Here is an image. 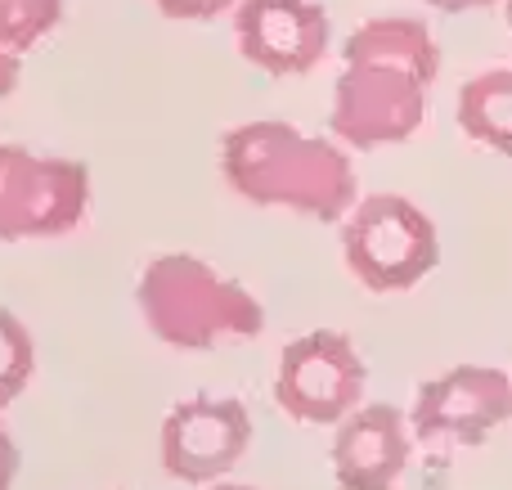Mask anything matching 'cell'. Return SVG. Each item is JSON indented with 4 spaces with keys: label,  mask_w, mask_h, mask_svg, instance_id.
<instances>
[{
    "label": "cell",
    "mask_w": 512,
    "mask_h": 490,
    "mask_svg": "<svg viewBox=\"0 0 512 490\" xmlns=\"http://www.w3.org/2000/svg\"><path fill=\"white\" fill-rule=\"evenodd\" d=\"M212 490H256V486H212Z\"/></svg>",
    "instance_id": "cell-19"
},
{
    "label": "cell",
    "mask_w": 512,
    "mask_h": 490,
    "mask_svg": "<svg viewBox=\"0 0 512 490\" xmlns=\"http://www.w3.org/2000/svg\"><path fill=\"white\" fill-rule=\"evenodd\" d=\"M36 374V347H32V333L23 329L14 311L0 306V410L14 405L18 396L27 392Z\"/></svg>",
    "instance_id": "cell-14"
},
{
    "label": "cell",
    "mask_w": 512,
    "mask_h": 490,
    "mask_svg": "<svg viewBox=\"0 0 512 490\" xmlns=\"http://www.w3.org/2000/svg\"><path fill=\"white\" fill-rule=\"evenodd\" d=\"M342 257L369 293H409L441 266V234L409 198L364 194L342 221Z\"/></svg>",
    "instance_id": "cell-3"
},
{
    "label": "cell",
    "mask_w": 512,
    "mask_h": 490,
    "mask_svg": "<svg viewBox=\"0 0 512 490\" xmlns=\"http://www.w3.org/2000/svg\"><path fill=\"white\" fill-rule=\"evenodd\" d=\"M90 171L72 158H41L23 144H0V239H54L86 221Z\"/></svg>",
    "instance_id": "cell-4"
},
{
    "label": "cell",
    "mask_w": 512,
    "mask_h": 490,
    "mask_svg": "<svg viewBox=\"0 0 512 490\" xmlns=\"http://www.w3.org/2000/svg\"><path fill=\"white\" fill-rule=\"evenodd\" d=\"M135 306L144 324L176 351H212L225 342H248L265 329V311L248 288L189 252L153 257L140 270Z\"/></svg>",
    "instance_id": "cell-2"
},
{
    "label": "cell",
    "mask_w": 512,
    "mask_h": 490,
    "mask_svg": "<svg viewBox=\"0 0 512 490\" xmlns=\"http://www.w3.org/2000/svg\"><path fill=\"white\" fill-rule=\"evenodd\" d=\"M512 419V378L490 365H454L450 374L418 387L409 432L418 441L486 446L499 423Z\"/></svg>",
    "instance_id": "cell-8"
},
{
    "label": "cell",
    "mask_w": 512,
    "mask_h": 490,
    "mask_svg": "<svg viewBox=\"0 0 512 490\" xmlns=\"http://www.w3.org/2000/svg\"><path fill=\"white\" fill-rule=\"evenodd\" d=\"M18 77H23V63H18V54L0 50V99H9L18 90Z\"/></svg>",
    "instance_id": "cell-17"
},
{
    "label": "cell",
    "mask_w": 512,
    "mask_h": 490,
    "mask_svg": "<svg viewBox=\"0 0 512 490\" xmlns=\"http://www.w3.org/2000/svg\"><path fill=\"white\" fill-rule=\"evenodd\" d=\"M14 477H18V441L0 423V490H14Z\"/></svg>",
    "instance_id": "cell-16"
},
{
    "label": "cell",
    "mask_w": 512,
    "mask_h": 490,
    "mask_svg": "<svg viewBox=\"0 0 512 490\" xmlns=\"http://www.w3.org/2000/svg\"><path fill=\"white\" fill-rule=\"evenodd\" d=\"M409 432L405 414L387 401L355 405L333 437V477L342 490H396L409 464Z\"/></svg>",
    "instance_id": "cell-10"
},
{
    "label": "cell",
    "mask_w": 512,
    "mask_h": 490,
    "mask_svg": "<svg viewBox=\"0 0 512 490\" xmlns=\"http://www.w3.org/2000/svg\"><path fill=\"white\" fill-rule=\"evenodd\" d=\"M459 126L468 140L512 158V68L477 72L459 86Z\"/></svg>",
    "instance_id": "cell-12"
},
{
    "label": "cell",
    "mask_w": 512,
    "mask_h": 490,
    "mask_svg": "<svg viewBox=\"0 0 512 490\" xmlns=\"http://www.w3.org/2000/svg\"><path fill=\"white\" fill-rule=\"evenodd\" d=\"M234 41L252 68L270 77H301L328 54L333 23L319 0H239Z\"/></svg>",
    "instance_id": "cell-9"
},
{
    "label": "cell",
    "mask_w": 512,
    "mask_h": 490,
    "mask_svg": "<svg viewBox=\"0 0 512 490\" xmlns=\"http://www.w3.org/2000/svg\"><path fill=\"white\" fill-rule=\"evenodd\" d=\"M427 5L441 9V14H468V9H490L499 0H427Z\"/></svg>",
    "instance_id": "cell-18"
},
{
    "label": "cell",
    "mask_w": 512,
    "mask_h": 490,
    "mask_svg": "<svg viewBox=\"0 0 512 490\" xmlns=\"http://www.w3.org/2000/svg\"><path fill=\"white\" fill-rule=\"evenodd\" d=\"M63 18V0H0V50L27 54Z\"/></svg>",
    "instance_id": "cell-13"
},
{
    "label": "cell",
    "mask_w": 512,
    "mask_h": 490,
    "mask_svg": "<svg viewBox=\"0 0 512 490\" xmlns=\"http://www.w3.org/2000/svg\"><path fill=\"white\" fill-rule=\"evenodd\" d=\"M252 446V414L234 396H189L162 419V468L185 486H212Z\"/></svg>",
    "instance_id": "cell-7"
},
{
    "label": "cell",
    "mask_w": 512,
    "mask_h": 490,
    "mask_svg": "<svg viewBox=\"0 0 512 490\" xmlns=\"http://www.w3.org/2000/svg\"><path fill=\"white\" fill-rule=\"evenodd\" d=\"M351 59L405 63V68H414L427 86L441 77V45H436L432 27H427L423 18H405V14L373 18V23L355 27L342 45V63H351Z\"/></svg>",
    "instance_id": "cell-11"
},
{
    "label": "cell",
    "mask_w": 512,
    "mask_h": 490,
    "mask_svg": "<svg viewBox=\"0 0 512 490\" xmlns=\"http://www.w3.org/2000/svg\"><path fill=\"white\" fill-rule=\"evenodd\" d=\"M427 81L405 63L351 59L333 86V135L351 149H387L423 126Z\"/></svg>",
    "instance_id": "cell-5"
},
{
    "label": "cell",
    "mask_w": 512,
    "mask_h": 490,
    "mask_svg": "<svg viewBox=\"0 0 512 490\" xmlns=\"http://www.w3.org/2000/svg\"><path fill=\"white\" fill-rule=\"evenodd\" d=\"M364 383L369 369L355 342L346 333L315 329L283 347L274 401L297 423H342L364 401Z\"/></svg>",
    "instance_id": "cell-6"
},
{
    "label": "cell",
    "mask_w": 512,
    "mask_h": 490,
    "mask_svg": "<svg viewBox=\"0 0 512 490\" xmlns=\"http://www.w3.org/2000/svg\"><path fill=\"white\" fill-rule=\"evenodd\" d=\"M221 176L252 207H288L324 225L342 221L360 198L346 149L274 117L221 135Z\"/></svg>",
    "instance_id": "cell-1"
},
{
    "label": "cell",
    "mask_w": 512,
    "mask_h": 490,
    "mask_svg": "<svg viewBox=\"0 0 512 490\" xmlns=\"http://www.w3.org/2000/svg\"><path fill=\"white\" fill-rule=\"evenodd\" d=\"M508 32H512V0H508Z\"/></svg>",
    "instance_id": "cell-20"
},
{
    "label": "cell",
    "mask_w": 512,
    "mask_h": 490,
    "mask_svg": "<svg viewBox=\"0 0 512 490\" xmlns=\"http://www.w3.org/2000/svg\"><path fill=\"white\" fill-rule=\"evenodd\" d=\"M153 5L176 23H207V18H221L234 0H153Z\"/></svg>",
    "instance_id": "cell-15"
}]
</instances>
